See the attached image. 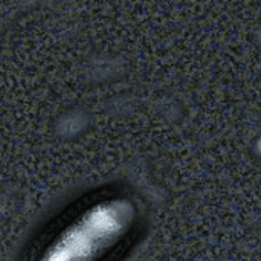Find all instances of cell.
<instances>
[{"label":"cell","instance_id":"cell-1","mask_svg":"<svg viewBox=\"0 0 261 261\" xmlns=\"http://www.w3.org/2000/svg\"><path fill=\"white\" fill-rule=\"evenodd\" d=\"M135 203L121 196L90 203L57 231L40 251L37 261H101L132 232Z\"/></svg>","mask_w":261,"mask_h":261}]
</instances>
